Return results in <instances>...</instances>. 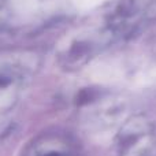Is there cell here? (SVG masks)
<instances>
[]
</instances>
